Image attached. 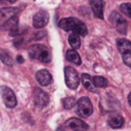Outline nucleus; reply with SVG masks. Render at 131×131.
<instances>
[{"label": "nucleus", "instance_id": "obj_9", "mask_svg": "<svg viewBox=\"0 0 131 131\" xmlns=\"http://www.w3.org/2000/svg\"><path fill=\"white\" fill-rule=\"evenodd\" d=\"M36 79H37L38 83L41 86H47V85H49L51 83L52 76H51V74L47 70H41V71L37 72Z\"/></svg>", "mask_w": 131, "mask_h": 131}, {"label": "nucleus", "instance_id": "obj_11", "mask_svg": "<svg viewBox=\"0 0 131 131\" xmlns=\"http://www.w3.org/2000/svg\"><path fill=\"white\" fill-rule=\"evenodd\" d=\"M90 7L96 17L103 18V1L102 0H90Z\"/></svg>", "mask_w": 131, "mask_h": 131}, {"label": "nucleus", "instance_id": "obj_27", "mask_svg": "<svg viewBox=\"0 0 131 131\" xmlns=\"http://www.w3.org/2000/svg\"><path fill=\"white\" fill-rule=\"evenodd\" d=\"M74 131H86V130H82V129H78V130H74Z\"/></svg>", "mask_w": 131, "mask_h": 131}, {"label": "nucleus", "instance_id": "obj_3", "mask_svg": "<svg viewBox=\"0 0 131 131\" xmlns=\"http://www.w3.org/2000/svg\"><path fill=\"white\" fill-rule=\"evenodd\" d=\"M64 80L66 84L70 89H77L80 83V78L77 71L72 67L64 68Z\"/></svg>", "mask_w": 131, "mask_h": 131}, {"label": "nucleus", "instance_id": "obj_15", "mask_svg": "<svg viewBox=\"0 0 131 131\" xmlns=\"http://www.w3.org/2000/svg\"><path fill=\"white\" fill-rule=\"evenodd\" d=\"M66 57L69 61L75 63V64H81V57L79 55V53L75 50V49H69L66 52Z\"/></svg>", "mask_w": 131, "mask_h": 131}, {"label": "nucleus", "instance_id": "obj_17", "mask_svg": "<svg viewBox=\"0 0 131 131\" xmlns=\"http://www.w3.org/2000/svg\"><path fill=\"white\" fill-rule=\"evenodd\" d=\"M17 13V9L15 7H8V8H2L1 9V18H11L13 16H15Z\"/></svg>", "mask_w": 131, "mask_h": 131}, {"label": "nucleus", "instance_id": "obj_25", "mask_svg": "<svg viewBox=\"0 0 131 131\" xmlns=\"http://www.w3.org/2000/svg\"><path fill=\"white\" fill-rule=\"evenodd\" d=\"M2 1H5V2H8V3H14L16 0H2Z\"/></svg>", "mask_w": 131, "mask_h": 131}, {"label": "nucleus", "instance_id": "obj_22", "mask_svg": "<svg viewBox=\"0 0 131 131\" xmlns=\"http://www.w3.org/2000/svg\"><path fill=\"white\" fill-rule=\"evenodd\" d=\"M121 11L128 17H131V3H123L120 5Z\"/></svg>", "mask_w": 131, "mask_h": 131}, {"label": "nucleus", "instance_id": "obj_18", "mask_svg": "<svg viewBox=\"0 0 131 131\" xmlns=\"http://www.w3.org/2000/svg\"><path fill=\"white\" fill-rule=\"evenodd\" d=\"M69 43H70V45L73 47V49H79L80 48V46H81V41H80V37H79V35H77V34H71L70 36H69Z\"/></svg>", "mask_w": 131, "mask_h": 131}, {"label": "nucleus", "instance_id": "obj_23", "mask_svg": "<svg viewBox=\"0 0 131 131\" xmlns=\"http://www.w3.org/2000/svg\"><path fill=\"white\" fill-rule=\"evenodd\" d=\"M123 60H124V62H125L126 66H128V67L131 68V54L124 55V56H123Z\"/></svg>", "mask_w": 131, "mask_h": 131}, {"label": "nucleus", "instance_id": "obj_16", "mask_svg": "<svg viewBox=\"0 0 131 131\" xmlns=\"http://www.w3.org/2000/svg\"><path fill=\"white\" fill-rule=\"evenodd\" d=\"M107 123L108 125L114 128V129H117V128H121L124 124V120L123 118L120 116V115H114V116H111L107 120Z\"/></svg>", "mask_w": 131, "mask_h": 131}, {"label": "nucleus", "instance_id": "obj_5", "mask_svg": "<svg viewBox=\"0 0 131 131\" xmlns=\"http://www.w3.org/2000/svg\"><path fill=\"white\" fill-rule=\"evenodd\" d=\"M110 20L113 24V26L121 34H123V35L126 34V32H127V21L118 11H113L110 14Z\"/></svg>", "mask_w": 131, "mask_h": 131}, {"label": "nucleus", "instance_id": "obj_8", "mask_svg": "<svg viewBox=\"0 0 131 131\" xmlns=\"http://www.w3.org/2000/svg\"><path fill=\"white\" fill-rule=\"evenodd\" d=\"M33 94H34L35 103L38 106L43 107V106H45V105L48 104V102H49V96H48V94L45 91L41 90L40 88H35Z\"/></svg>", "mask_w": 131, "mask_h": 131}, {"label": "nucleus", "instance_id": "obj_6", "mask_svg": "<svg viewBox=\"0 0 131 131\" xmlns=\"http://www.w3.org/2000/svg\"><path fill=\"white\" fill-rule=\"evenodd\" d=\"M1 96H2L4 104L7 107L12 108V107H14L16 105L17 101H16L15 94L10 88H8L6 86H1Z\"/></svg>", "mask_w": 131, "mask_h": 131}, {"label": "nucleus", "instance_id": "obj_2", "mask_svg": "<svg viewBox=\"0 0 131 131\" xmlns=\"http://www.w3.org/2000/svg\"><path fill=\"white\" fill-rule=\"evenodd\" d=\"M29 55L31 58L37 59L41 62L48 63L51 60L50 53L46 46L42 44H34L29 48Z\"/></svg>", "mask_w": 131, "mask_h": 131}, {"label": "nucleus", "instance_id": "obj_7", "mask_svg": "<svg viewBox=\"0 0 131 131\" xmlns=\"http://www.w3.org/2000/svg\"><path fill=\"white\" fill-rule=\"evenodd\" d=\"M49 14L45 10H40L33 16V27L36 29H41L48 24Z\"/></svg>", "mask_w": 131, "mask_h": 131}, {"label": "nucleus", "instance_id": "obj_21", "mask_svg": "<svg viewBox=\"0 0 131 131\" xmlns=\"http://www.w3.org/2000/svg\"><path fill=\"white\" fill-rule=\"evenodd\" d=\"M76 103H77V101L74 97H66L62 100V104H63V107L66 110H71Z\"/></svg>", "mask_w": 131, "mask_h": 131}, {"label": "nucleus", "instance_id": "obj_19", "mask_svg": "<svg viewBox=\"0 0 131 131\" xmlns=\"http://www.w3.org/2000/svg\"><path fill=\"white\" fill-rule=\"evenodd\" d=\"M0 58H1V61L3 62V63H5L6 66H12V63H13V61H12V58L10 57V55L7 53V52H5V50H1V52H0Z\"/></svg>", "mask_w": 131, "mask_h": 131}, {"label": "nucleus", "instance_id": "obj_24", "mask_svg": "<svg viewBox=\"0 0 131 131\" xmlns=\"http://www.w3.org/2000/svg\"><path fill=\"white\" fill-rule=\"evenodd\" d=\"M128 102H129V104L131 105V92H130L129 95H128Z\"/></svg>", "mask_w": 131, "mask_h": 131}, {"label": "nucleus", "instance_id": "obj_12", "mask_svg": "<svg viewBox=\"0 0 131 131\" xmlns=\"http://www.w3.org/2000/svg\"><path fill=\"white\" fill-rule=\"evenodd\" d=\"M117 46L120 53L123 56L131 54V42L128 41L127 39H119L117 42Z\"/></svg>", "mask_w": 131, "mask_h": 131}, {"label": "nucleus", "instance_id": "obj_4", "mask_svg": "<svg viewBox=\"0 0 131 131\" xmlns=\"http://www.w3.org/2000/svg\"><path fill=\"white\" fill-rule=\"evenodd\" d=\"M77 107H78V114L82 118H88L93 113V106L90 101V99L86 96L81 97L77 101Z\"/></svg>", "mask_w": 131, "mask_h": 131}, {"label": "nucleus", "instance_id": "obj_14", "mask_svg": "<svg viewBox=\"0 0 131 131\" xmlns=\"http://www.w3.org/2000/svg\"><path fill=\"white\" fill-rule=\"evenodd\" d=\"M17 23H18V18L16 15L9 19H6L2 24V30H9L12 33L17 29Z\"/></svg>", "mask_w": 131, "mask_h": 131}, {"label": "nucleus", "instance_id": "obj_10", "mask_svg": "<svg viewBox=\"0 0 131 131\" xmlns=\"http://www.w3.org/2000/svg\"><path fill=\"white\" fill-rule=\"evenodd\" d=\"M64 125L69 128H72V129H75V130H78V129H82V130H87L88 129V125L83 122L82 120L80 119H77V118H71L69 119Z\"/></svg>", "mask_w": 131, "mask_h": 131}, {"label": "nucleus", "instance_id": "obj_13", "mask_svg": "<svg viewBox=\"0 0 131 131\" xmlns=\"http://www.w3.org/2000/svg\"><path fill=\"white\" fill-rule=\"evenodd\" d=\"M81 82L83 86L90 92H96V87L93 83V79L88 75V74H82L81 76Z\"/></svg>", "mask_w": 131, "mask_h": 131}, {"label": "nucleus", "instance_id": "obj_1", "mask_svg": "<svg viewBox=\"0 0 131 131\" xmlns=\"http://www.w3.org/2000/svg\"><path fill=\"white\" fill-rule=\"evenodd\" d=\"M58 26L63 31H70L79 36H86L88 30L86 25L76 17H67L59 20Z\"/></svg>", "mask_w": 131, "mask_h": 131}, {"label": "nucleus", "instance_id": "obj_20", "mask_svg": "<svg viewBox=\"0 0 131 131\" xmlns=\"http://www.w3.org/2000/svg\"><path fill=\"white\" fill-rule=\"evenodd\" d=\"M93 79V83L95 85V87H105L107 85V81L105 78L100 77V76H95L92 78Z\"/></svg>", "mask_w": 131, "mask_h": 131}, {"label": "nucleus", "instance_id": "obj_26", "mask_svg": "<svg viewBox=\"0 0 131 131\" xmlns=\"http://www.w3.org/2000/svg\"><path fill=\"white\" fill-rule=\"evenodd\" d=\"M17 57H18V61H19V62H21V61H23V58H21V56H17Z\"/></svg>", "mask_w": 131, "mask_h": 131}]
</instances>
